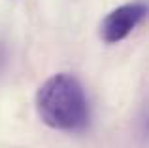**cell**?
<instances>
[{
	"mask_svg": "<svg viewBox=\"0 0 149 148\" xmlns=\"http://www.w3.org/2000/svg\"><path fill=\"white\" fill-rule=\"evenodd\" d=\"M36 114L51 129L77 133L89 125L91 110L83 85L72 74H53L36 91Z\"/></svg>",
	"mask_w": 149,
	"mask_h": 148,
	"instance_id": "6da1fadb",
	"label": "cell"
},
{
	"mask_svg": "<svg viewBox=\"0 0 149 148\" xmlns=\"http://www.w3.org/2000/svg\"><path fill=\"white\" fill-rule=\"evenodd\" d=\"M149 15V4L136 0L111 10L100 21L98 34L106 44H117L125 40L140 23Z\"/></svg>",
	"mask_w": 149,
	"mask_h": 148,
	"instance_id": "7a4b0ae2",
	"label": "cell"
},
{
	"mask_svg": "<svg viewBox=\"0 0 149 148\" xmlns=\"http://www.w3.org/2000/svg\"><path fill=\"white\" fill-rule=\"evenodd\" d=\"M140 133L146 139H149V104L143 108L142 116H140Z\"/></svg>",
	"mask_w": 149,
	"mask_h": 148,
	"instance_id": "3957f363",
	"label": "cell"
},
{
	"mask_svg": "<svg viewBox=\"0 0 149 148\" xmlns=\"http://www.w3.org/2000/svg\"><path fill=\"white\" fill-rule=\"evenodd\" d=\"M2 59H4V53H2V48H0V65H2Z\"/></svg>",
	"mask_w": 149,
	"mask_h": 148,
	"instance_id": "277c9868",
	"label": "cell"
}]
</instances>
